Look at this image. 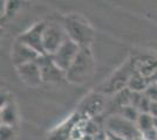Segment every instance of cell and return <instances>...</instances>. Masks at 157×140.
I'll return each instance as SVG.
<instances>
[{"mask_svg":"<svg viewBox=\"0 0 157 140\" xmlns=\"http://www.w3.org/2000/svg\"><path fill=\"white\" fill-rule=\"evenodd\" d=\"M15 120H17V114L14 107L11 106L10 104L5 105L1 110V125L13 127Z\"/></svg>","mask_w":157,"mask_h":140,"instance_id":"obj_15","label":"cell"},{"mask_svg":"<svg viewBox=\"0 0 157 140\" xmlns=\"http://www.w3.org/2000/svg\"><path fill=\"white\" fill-rule=\"evenodd\" d=\"M81 140H93V135H89V134H85L83 137H82V139Z\"/></svg>","mask_w":157,"mask_h":140,"instance_id":"obj_23","label":"cell"},{"mask_svg":"<svg viewBox=\"0 0 157 140\" xmlns=\"http://www.w3.org/2000/svg\"><path fill=\"white\" fill-rule=\"evenodd\" d=\"M41 71L42 82L46 84H58L66 80V73L53 61L49 55H41L36 60Z\"/></svg>","mask_w":157,"mask_h":140,"instance_id":"obj_5","label":"cell"},{"mask_svg":"<svg viewBox=\"0 0 157 140\" xmlns=\"http://www.w3.org/2000/svg\"><path fill=\"white\" fill-rule=\"evenodd\" d=\"M149 113H150L154 118H157V102H151Z\"/></svg>","mask_w":157,"mask_h":140,"instance_id":"obj_21","label":"cell"},{"mask_svg":"<svg viewBox=\"0 0 157 140\" xmlns=\"http://www.w3.org/2000/svg\"><path fill=\"white\" fill-rule=\"evenodd\" d=\"M39 54L36 53L31 47L26 46L25 43L20 42L19 40H15L11 49V59L15 66V68L24 66L31 62H35L39 59Z\"/></svg>","mask_w":157,"mask_h":140,"instance_id":"obj_9","label":"cell"},{"mask_svg":"<svg viewBox=\"0 0 157 140\" xmlns=\"http://www.w3.org/2000/svg\"><path fill=\"white\" fill-rule=\"evenodd\" d=\"M95 61L93 57L90 47L80 49L78 56L66 73V80L73 84H83L90 80L94 74Z\"/></svg>","mask_w":157,"mask_h":140,"instance_id":"obj_2","label":"cell"},{"mask_svg":"<svg viewBox=\"0 0 157 140\" xmlns=\"http://www.w3.org/2000/svg\"><path fill=\"white\" fill-rule=\"evenodd\" d=\"M80 49H81V47L78 45H76L71 39H67L62 43V46L53 54L52 59L65 73H67V70L72 66L75 57L78 56Z\"/></svg>","mask_w":157,"mask_h":140,"instance_id":"obj_7","label":"cell"},{"mask_svg":"<svg viewBox=\"0 0 157 140\" xmlns=\"http://www.w3.org/2000/svg\"><path fill=\"white\" fill-rule=\"evenodd\" d=\"M100 131V126L98 125L96 121H94L93 119H87L85 124V134H89V135H95L98 133Z\"/></svg>","mask_w":157,"mask_h":140,"instance_id":"obj_17","label":"cell"},{"mask_svg":"<svg viewBox=\"0 0 157 140\" xmlns=\"http://www.w3.org/2000/svg\"><path fill=\"white\" fill-rule=\"evenodd\" d=\"M149 81H150V83H157V69L155 70V73L149 77Z\"/></svg>","mask_w":157,"mask_h":140,"instance_id":"obj_22","label":"cell"},{"mask_svg":"<svg viewBox=\"0 0 157 140\" xmlns=\"http://www.w3.org/2000/svg\"><path fill=\"white\" fill-rule=\"evenodd\" d=\"M149 84H150L149 78L136 69V71L132 74L130 81L128 83V89L132 92H144L145 89L149 87Z\"/></svg>","mask_w":157,"mask_h":140,"instance_id":"obj_13","label":"cell"},{"mask_svg":"<svg viewBox=\"0 0 157 140\" xmlns=\"http://www.w3.org/2000/svg\"><path fill=\"white\" fill-rule=\"evenodd\" d=\"M81 118H83V117L78 112L71 116L60 126H58L55 130H53L52 133L49 134V137H48V140H71L73 128L78 124V120Z\"/></svg>","mask_w":157,"mask_h":140,"instance_id":"obj_11","label":"cell"},{"mask_svg":"<svg viewBox=\"0 0 157 140\" xmlns=\"http://www.w3.org/2000/svg\"><path fill=\"white\" fill-rule=\"evenodd\" d=\"M137 128L142 134L155 128V118L150 113H140L137 120Z\"/></svg>","mask_w":157,"mask_h":140,"instance_id":"obj_14","label":"cell"},{"mask_svg":"<svg viewBox=\"0 0 157 140\" xmlns=\"http://www.w3.org/2000/svg\"><path fill=\"white\" fill-rule=\"evenodd\" d=\"M1 140H10L13 135V128L12 126H6V125H1Z\"/></svg>","mask_w":157,"mask_h":140,"instance_id":"obj_19","label":"cell"},{"mask_svg":"<svg viewBox=\"0 0 157 140\" xmlns=\"http://www.w3.org/2000/svg\"><path fill=\"white\" fill-rule=\"evenodd\" d=\"M67 39L68 36L62 23H59L56 21H46L42 35V43L46 55L52 56Z\"/></svg>","mask_w":157,"mask_h":140,"instance_id":"obj_3","label":"cell"},{"mask_svg":"<svg viewBox=\"0 0 157 140\" xmlns=\"http://www.w3.org/2000/svg\"><path fill=\"white\" fill-rule=\"evenodd\" d=\"M143 93L151 102H157V83H150Z\"/></svg>","mask_w":157,"mask_h":140,"instance_id":"obj_18","label":"cell"},{"mask_svg":"<svg viewBox=\"0 0 157 140\" xmlns=\"http://www.w3.org/2000/svg\"><path fill=\"white\" fill-rule=\"evenodd\" d=\"M45 26H46V21L38 22L33 27H31L28 31H26L25 33L19 35L17 40L25 43L26 46L31 47L39 55H46L45 49H44V43H42V35H44Z\"/></svg>","mask_w":157,"mask_h":140,"instance_id":"obj_8","label":"cell"},{"mask_svg":"<svg viewBox=\"0 0 157 140\" xmlns=\"http://www.w3.org/2000/svg\"><path fill=\"white\" fill-rule=\"evenodd\" d=\"M68 39L74 41L76 45L83 47H90L94 40V31L89 22L80 14H68L62 21Z\"/></svg>","mask_w":157,"mask_h":140,"instance_id":"obj_1","label":"cell"},{"mask_svg":"<svg viewBox=\"0 0 157 140\" xmlns=\"http://www.w3.org/2000/svg\"><path fill=\"white\" fill-rule=\"evenodd\" d=\"M135 71V62H127L111 76L107 83H105L102 91L105 93H117L118 91L128 88V83Z\"/></svg>","mask_w":157,"mask_h":140,"instance_id":"obj_4","label":"cell"},{"mask_svg":"<svg viewBox=\"0 0 157 140\" xmlns=\"http://www.w3.org/2000/svg\"><path fill=\"white\" fill-rule=\"evenodd\" d=\"M118 116L122 117L123 119L130 121V123H137L138 117H140V111L136 107L128 105V106L120 109V114Z\"/></svg>","mask_w":157,"mask_h":140,"instance_id":"obj_16","label":"cell"},{"mask_svg":"<svg viewBox=\"0 0 157 140\" xmlns=\"http://www.w3.org/2000/svg\"><path fill=\"white\" fill-rule=\"evenodd\" d=\"M17 73L21 81L28 87H40L44 82L41 78V71L38 66V62H31L17 68Z\"/></svg>","mask_w":157,"mask_h":140,"instance_id":"obj_10","label":"cell"},{"mask_svg":"<svg viewBox=\"0 0 157 140\" xmlns=\"http://www.w3.org/2000/svg\"><path fill=\"white\" fill-rule=\"evenodd\" d=\"M108 128L109 132L120 135L125 140H143V134L140 132L137 126L120 116L111 117L108 120Z\"/></svg>","mask_w":157,"mask_h":140,"instance_id":"obj_6","label":"cell"},{"mask_svg":"<svg viewBox=\"0 0 157 140\" xmlns=\"http://www.w3.org/2000/svg\"><path fill=\"white\" fill-rule=\"evenodd\" d=\"M103 109V99L98 93H93L88 96L85 99V102L81 104V110L78 113L83 118H93L98 116Z\"/></svg>","mask_w":157,"mask_h":140,"instance_id":"obj_12","label":"cell"},{"mask_svg":"<svg viewBox=\"0 0 157 140\" xmlns=\"http://www.w3.org/2000/svg\"><path fill=\"white\" fill-rule=\"evenodd\" d=\"M93 140H108V133L105 131H100L98 133L93 135Z\"/></svg>","mask_w":157,"mask_h":140,"instance_id":"obj_20","label":"cell"}]
</instances>
